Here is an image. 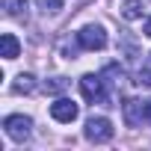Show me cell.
<instances>
[{
	"mask_svg": "<svg viewBox=\"0 0 151 151\" xmlns=\"http://www.w3.org/2000/svg\"><path fill=\"white\" fill-rule=\"evenodd\" d=\"M113 122L107 119V116H92V119H86V127H83V136L89 139V142H95V145H104V142H110L113 139Z\"/></svg>",
	"mask_w": 151,
	"mask_h": 151,
	"instance_id": "cell-1",
	"label": "cell"
},
{
	"mask_svg": "<svg viewBox=\"0 0 151 151\" xmlns=\"http://www.w3.org/2000/svg\"><path fill=\"white\" fill-rule=\"evenodd\" d=\"M3 130H6V136H9L12 142H27L30 133H33V119H30V116H21V113L6 116V119H3Z\"/></svg>",
	"mask_w": 151,
	"mask_h": 151,
	"instance_id": "cell-2",
	"label": "cell"
},
{
	"mask_svg": "<svg viewBox=\"0 0 151 151\" xmlns=\"http://www.w3.org/2000/svg\"><path fill=\"white\" fill-rule=\"evenodd\" d=\"M77 45L83 50H104L107 47V30L101 24H86L80 33H77Z\"/></svg>",
	"mask_w": 151,
	"mask_h": 151,
	"instance_id": "cell-3",
	"label": "cell"
},
{
	"mask_svg": "<svg viewBox=\"0 0 151 151\" xmlns=\"http://www.w3.org/2000/svg\"><path fill=\"white\" fill-rule=\"evenodd\" d=\"M122 116H124V124H127V127H139L142 122H148V101L124 98V104H122Z\"/></svg>",
	"mask_w": 151,
	"mask_h": 151,
	"instance_id": "cell-4",
	"label": "cell"
},
{
	"mask_svg": "<svg viewBox=\"0 0 151 151\" xmlns=\"http://www.w3.org/2000/svg\"><path fill=\"white\" fill-rule=\"evenodd\" d=\"M80 92L92 104H104L107 101V89H104V77L101 74H83L80 77Z\"/></svg>",
	"mask_w": 151,
	"mask_h": 151,
	"instance_id": "cell-5",
	"label": "cell"
},
{
	"mask_svg": "<svg viewBox=\"0 0 151 151\" xmlns=\"http://www.w3.org/2000/svg\"><path fill=\"white\" fill-rule=\"evenodd\" d=\"M77 116H80V107L74 104L71 98H56V101L50 104V119L59 122V124H71Z\"/></svg>",
	"mask_w": 151,
	"mask_h": 151,
	"instance_id": "cell-6",
	"label": "cell"
},
{
	"mask_svg": "<svg viewBox=\"0 0 151 151\" xmlns=\"http://www.w3.org/2000/svg\"><path fill=\"white\" fill-rule=\"evenodd\" d=\"M18 53H21V42L12 33H3L0 36V56L3 59H18Z\"/></svg>",
	"mask_w": 151,
	"mask_h": 151,
	"instance_id": "cell-7",
	"label": "cell"
},
{
	"mask_svg": "<svg viewBox=\"0 0 151 151\" xmlns=\"http://www.w3.org/2000/svg\"><path fill=\"white\" fill-rule=\"evenodd\" d=\"M33 89H36V77H33V74H18L15 83H12V92L15 95H30Z\"/></svg>",
	"mask_w": 151,
	"mask_h": 151,
	"instance_id": "cell-8",
	"label": "cell"
},
{
	"mask_svg": "<svg viewBox=\"0 0 151 151\" xmlns=\"http://www.w3.org/2000/svg\"><path fill=\"white\" fill-rule=\"evenodd\" d=\"M142 15V3H139V0H124V3H122V18L124 21H136Z\"/></svg>",
	"mask_w": 151,
	"mask_h": 151,
	"instance_id": "cell-9",
	"label": "cell"
},
{
	"mask_svg": "<svg viewBox=\"0 0 151 151\" xmlns=\"http://www.w3.org/2000/svg\"><path fill=\"white\" fill-rule=\"evenodd\" d=\"M6 12L12 18H27V0H6Z\"/></svg>",
	"mask_w": 151,
	"mask_h": 151,
	"instance_id": "cell-10",
	"label": "cell"
},
{
	"mask_svg": "<svg viewBox=\"0 0 151 151\" xmlns=\"http://www.w3.org/2000/svg\"><path fill=\"white\" fill-rule=\"evenodd\" d=\"M62 3H65V0H36V6H39L45 15H53V12H59V9H62Z\"/></svg>",
	"mask_w": 151,
	"mask_h": 151,
	"instance_id": "cell-11",
	"label": "cell"
},
{
	"mask_svg": "<svg viewBox=\"0 0 151 151\" xmlns=\"http://www.w3.org/2000/svg\"><path fill=\"white\" fill-rule=\"evenodd\" d=\"M65 86H68V80H65V77H53L50 83H45V89H47V92H62Z\"/></svg>",
	"mask_w": 151,
	"mask_h": 151,
	"instance_id": "cell-12",
	"label": "cell"
},
{
	"mask_svg": "<svg viewBox=\"0 0 151 151\" xmlns=\"http://www.w3.org/2000/svg\"><path fill=\"white\" fill-rule=\"evenodd\" d=\"M136 83H139V86H151V68H139Z\"/></svg>",
	"mask_w": 151,
	"mask_h": 151,
	"instance_id": "cell-13",
	"label": "cell"
},
{
	"mask_svg": "<svg viewBox=\"0 0 151 151\" xmlns=\"http://www.w3.org/2000/svg\"><path fill=\"white\" fill-rule=\"evenodd\" d=\"M142 33H145V36H148V39H151V18H148V21H145V27H142Z\"/></svg>",
	"mask_w": 151,
	"mask_h": 151,
	"instance_id": "cell-14",
	"label": "cell"
},
{
	"mask_svg": "<svg viewBox=\"0 0 151 151\" xmlns=\"http://www.w3.org/2000/svg\"><path fill=\"white\" fill-rule=\"evenodd\" d=\"M148 122H151V101H148Z\"/></svg>",
	"mask_w": 151,
	"mask_h": 151,
	"instance_id": "cell-15",
	"label": "cell"
}]
</instances>
